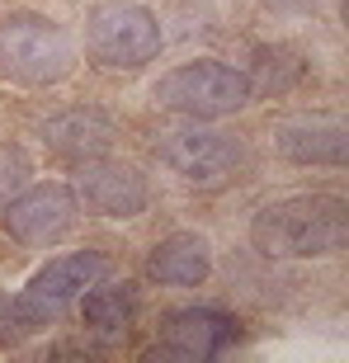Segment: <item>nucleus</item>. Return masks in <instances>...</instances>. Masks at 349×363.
Masks as SVG:
<instances>
[{
  "instance_id": "nucleus-1",
  "label": "nucleus",
  "mask_w": 349,
  "mask_h": 363,
  "mask_svg": "<svg viewBox=\"0 0 349 363\" xmlns=\"http://www.w3.org/2000/svg\"><path fill=\"white\" fill-rule=\"evenodd\" d=\"M255 250L274 259H321V255H340L349 236V217H345V199L331 194H297V199H279L269 203L255 217Z\"/></svg>"
},
{
  "instance_id": "nucleus-2",
  "label": "nucleus",
  "mask_w": 349,
  "mask_h": 363,
  "mask_svg": "<svg viewBox=\"0 0 349 363\" xmlns=\"http://www.w3.org/2000/svg\"><path fill=\"white\" fill-rule=\"evenodd\" d=\"M76 71V43L48 14H10L0 24V76L24 90L57 85Z\"/></svg>"
},
{
  "instance_id": "nucleus-3",
  "label": "nucleus",
  "mask_w": 349,
  "mask_h": 363,
  "mask_svg": "<svg viewBox=\"0 0 349 363\" xmlns=\"http://www.w3.org/2000/svg\"><path fill=\"white\" fill-rule=\"evenodd\" d=\"M156 99L170 113H189V118H227L250 99V76L222 62H189L174 67L170 76L156 81Z\"/></svg>"
},
{
  "instance_id": "nucleus-4",
  "label": "nucleus",
  "mask_w": 349,
  "mask_h": 363,
  "mask_svg": "<svg viewBox=\"0 0 349 363\" xmlns=\"http://www.w3.org/2000/svg\"><path fill=\"white\" fill-rule=\"evenodd\" d=\"M85 48H90V57L99 67L133 71V67H142V62H151V57L161 52V24H156V14L142 10V5L113 0V5L90 14Z\"/></svg>"
},
{
  "instance_id": "nucleus-5",
  "label": "nucleus",
  "mask_w": 349,
  "mask_h": 363,
  "mask_svg": "<svg viewBox=\"0 0 349 363\" xmlns=\"http://www.w3.org/2000/svg\"><path fill=\"white\" fill-rule=\"evenodd\" d=\"M161 161L170 165L174 175L194 179V184H213V179H227L245 165V147L241 137L222 133V128H174L156 142Z\"/></svg>"
},
{
  "instance_id": "nucleus-6",
  "label": "nucleus",
  "mask_w": 349,
  "mask_h": 363,
  "mask_svg": "<svg viewBox=\"0 0 349 363\" xmlns=\"http://www.w3.org/2000/svg\"><path fill=\"white\" fill-rule=\"evenodd\" d=\"M71 222H76V194L67 184H33L5 203V231L19 245L57 241Z\"/></svg>"
},
{
  "instance_id": "nucleus-7",
  "label": "nucleus",
  "mask_w": 349,
  "mask_h": 363,
  "mask_svg": "<svg viewBox=\"0 0 349 363\" xmlns=\"http://www.w3.org/2000/svg\"><path fill=\"white\" fill-rule=\"evenodd\" d=\"M274 147L297 165H340L345 161V123L326 118V113H293V118L274 123Z\"/></svg>"
},
{
  "instance_id": "nucleus-8",
  "label": "nucleus",
  "mask_w": 349,
  "mask_h": 363,
  "mask_svg": "<svg viewBox=\"0 0 349 363\" xmlns=\"http://www.w3.org/2000/svg\"><path fill=\"white\" fill-rule=\"evenodd\" d=\"M43 142L57 161H71V165L99 161L113 147V118H104L99 108H67V113L43 123Z\"/></svg>"
},
{
  "instance_id": "nucleus-9",
  "label": "nucleus",
  "mask_w": 349,
  "mask_h": 363,
  "mask_svg": "<svg viewBox=\"0 0 349 363\" xmlns=\"http://www.w3.org/2000/svg\"><path fill=\"white\" fill-rule=\"evenodd\" d=\"M90 170H85V203H90L99 217H137L142 208H147V179L137 175L133 165L123 161H85Z\"/></svg>"
},
{
  "instance_id": "nucleus-10",
  "label": "nucleus",
  "mask_w": 349,
  "mask_h": 363,
  "mask_svg": "<svg viewBox=\"0 0 349 363\" xmlns=\"http://www.w3.org/2000/svg\"><path fill=\"white\" fill-rule=\"evenodd\" d=\"M208 274H213V255H208V241H203V236H194V231L165 236V241L147 255V279H151V283H170V288H199Z\"/></svg>"
},
{
  "instance_id": "nucleus-11",
  "label": "nucleus",
  "mask_w": 349,
  "mask_h": 363,
  "mask_svg": "<svg viewBox=\"0 0 349 363\" xmlns=\"http://www.w3.org/2000/svg\"><path fill=\"white\" fill-rule=\"evenodd\" d=\"M109 274V259L99 250H71L62 259H48L33 279H28V293L43 297V302H71V297H81L90 283H99Z\"/></svg>"
},
{
  "instance_id": "nucleus-12",
  "label": "nucleus",
  "mask_w": 349,
  "mask_h": 363,
  "mask_svg": "<svg viewBox=\"0 0 349 363\" xmlns=\"http://www.w3.org/2000/svg\"><path fill=\"white\" fill-rule=\"evenodd\" d=\"M165 335L189 363L194 359H213L217 350H227L236 340V321L227 311H208V307H194V311H174L165 316Z\"/></svg>"
},
{
  "instance_id": "nucleus-13",
  "label": "nucleus",
  "mask_w": 349,
  "mask_h": 363,
  "mask_svg": "<svg viewBox=\"0 0 349 363\" xmlns=\"http://www.w3.org/2000/svg\"><path fill=\"white\" fill-rule=\"evenodd\" d=\"M133 311H137V293L133 283H118V288H94L85 293L81 302V316L90 330H99V335H123L128 325H133Z\"/></svg>"
},
{
  "instance_id": "nucleus-14",
  "label": "nucleus",
  "mask_w": 349,
  "mask_h": 363,
  "mask_svg": "<svg viewBox=\"0 0 349 363\" xmlns=\"http://www.w3.org/2000/svg\"><path fill=\"white\" fill-rule=\"evenodd\" d=\"M52 325V302L24 293V297H5L0 293V350L5 345H24L28 335H38Z\"/></svg>"
},
{
  "instance_id": "nucleus-15",
  "label": "nucleus",
  "mask_w": 349,
  "mask_h": 363,
  "mask_svg": "<svg viewBox=\"0 0 349 363\" xmlns=\"http://www.w3.org/2000/svg\"><path fill=\"white\" fill-rule=\"evenodd\" d=\"M28 175H33V161H28L24 147H14V142H0V208L28 189Z\"/></svg>"
},
{
  "instance_id": "nucleus-16",
  "label": "nucleus",
  "mask_w": 349,
  "mask_h": 363,
  "mask_svg": "<svg viewBox=\"0 0 349 363\" xmlns=\"http://www.w3.org/2000/svg\"><path fill=\"white\" fill-rule=\"evenodd\" d=\"M326 0H269V10H283V14H297V10H316Z\"/></svg>"
}]
</instances>
